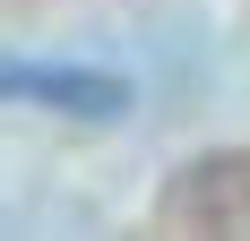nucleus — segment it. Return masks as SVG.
<instances>
[{
    "instance_id": "nucleus-1",
    "label": "nucleus",
    "mask_w": 250,
    "mask_h": 241,
    "mask_svg": "<svg viewBox=\"0 0 250 241\" xmlns=\"http://www.w3.org/2000/svg\"><path fill=\"white\" fill-rule=\"evenodd\" d=\"M0 103L78 112V120H121V112H129V78L78 69V60H26V52H0Z\"/></svg>"
}]
</instances>
